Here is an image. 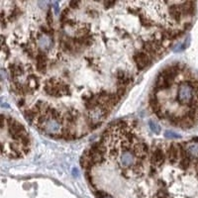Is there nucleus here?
I'll return each mask as SVG.
<instances>
[{"mask_svg":"<svg viewBox=\"0 0 198 198\" xmlns=\"http://www.w3.org/2000/svg\"><path fill=\"white\" fill-rule=\"evenodd\" d=\"M149 125H150V127L151 129V131L155 132V134H159V132H161V129H159V127L157 125V123L154 121H150L149 122Z\"/></svg>","mask_w":198,"mask_h":198,"instance_id":"nucleus-14","label":"nucleus"},{"mask_svg":"<svg viewBox=\"0 0 198 198\" xmlns=\"http://www.w3.org/2000/svg\"><path fill=\"white\" fill-rule=\"evenodd\" d=\"M36 67L37 70L40 71L41 73H46L48 69V57L47 54L44 50H40L39 52L37 53L36 56Z\"/></svg>","mask_w":198,"mask_h":198,"instance_id":"nucleus-7","label":"nucleus"},{"mask_svg":"<svg viewBox=\"0 0 198 198\" xmlns=\"http://www.w3.org/2000/svg\"><path fill=\"white\" fill-rule=\"evenodd\" d=\"M166 159V151L161 146H155L151 151V163L155 166H161Z\"/></svg>","mask_w":198,"mask_h":198,"instance_id":"nucleus-5","label":"nucleus"},{"mask_svg":"<svg viewBox=\"0 0 198 198\" xmlns=\"http://www.w3.org/2000/svg\"><path fill=\"white\" fill-rule=\"evenodd\" d=\"M196 92L197 89L190 83V81H185L181 83L177 90V98L179 102L190 106L196 102Z\"/></svg>","mask_w":198,"mask_h":198,"instance_id":"nucleus-3","label":"nucleus"},{"mask_svg":"<svg viewBox=\"0 0 198 198\" xmlns=\"http://www.w3.org/2000/svg\"><path fill=\"white\" fill-rule=\"evenodd\" d=\"M36 38L38 40V44H39L42 50L46 52V50H48L52 48V46L54 44V37L39 32Z\"/></svg>","mask_w":198,"mask_h":198,"instance_id":"nucleus-8","label":"nucleus"},{"mask_svg":"<svg viewBox=\"0 0 198 198\" xmlns=\"http://www.w3.org/2000/svg\"><path fill=\"white\" fill-rule=\"evenodd\" d=\"M26 84L28 88L30 89L31 93H34L35 91H37L40 88V80L39 77H37L36 74L34 73H30L27 77V80H26Z\"/></svg>","mask_w":198,"mask_h":198,"instance_id":"nucleus-10","label":"nucleus"},{"mask_svg":"<svg viewBox=\"0 0 198 198\" xmlns=\"http://www.w3.org/2000/svg\"><path fill=\"white\" fill-rule=\"evenodd\" d=\"M172 83H174V80H172V79L166 78L159 73L158 75V77L155 78V85H154L155 93H158V92L163 91V90L170 89L172 85Z\"/></svg>","mask_w":198,"mask_h":198,"instance_id":"nucleus-6","label":"nucleus"},{"mask_svg":"<svg viewBox=\"0 0 198 198\" xmlns=\"http://www.w3.org/2000/svg\"><path fill=\"white\" fill-rule=\"evenodd\" d=\"M88 14H90L91 17H96L98 15L97 11H95V10H88Z\"/></svg>","mask_w":198,"mask_h":198,"instance_id":"nucleus-19","label":"nucleus"},{"mask_svg":"<svg viewBox=\"0 0 198 198\" xmlns=\"http://www.w3.org/2000/svg\"><path fill=\"white\" fill-rule=\"evenodd\" d=\"M21 13H22V11H21L19 7H14L13 9L10 11L9 15H7L8 22H13L14 20H16L21 15Z\"/></svg>","mask_w":198,"mask_h":198,"instance_id":"nucleus-12","label":"nucleus"},{"mask_svg":"<svg viewBox=\"0 0 198 198\" xmlns=\"http://www.w3.org/2000/svg\"><path fill=\"white\" fill-rule=\"evenodd\" d=\"M133 58H134L135 64H136V66H137L138 70L145 69L146 67L151 64V61H153L149 57V54H146L144 50H136V52L134 53Z\"/></svg>","mask_w":198,"mask_h":198,"instance_id":"nucleus-4","label":"nucleus"},{"mask_svg":"<svg viewBox=\"0 0 198 198\" xmlns=\"http://www.w3.org/2000/svg\"><path fill=\"white\" fill-rule=\"evenodd\" d=\"M6 123H7L8 133H9L10 137L13 139V141L23 142L25 140L30 139L28 133L26 132V130L24 128V126L21 124L19 121H17L11 117H7Z\"/></svg>","mask_w":198,"mask_h":198,"instance_id":"nucleus-2","label":"nucleus"},{"mask_svg":"<svg viewBox=\"0 0 198 198\" xmlns=\"http://www.w3.org/2000/svg\"><path fill=\"white\" fill-rule=\"evenodd\" d=\"M46 21H47V25L50 28L53 29V24H54V16H53V12L50 7H49L48 12H47V17H46Z\"/></svg>","mask_w":198,"mask_h":198,"instance_id":"nucleus-13","label":"nucleus"},{"mask_svg":"<svg viewBox=\"0 0 198 198\" xmlns=\"http://www.w3.org/2000/svg\"><path fill=\"white\" fill-rule=\"evenodd\" d=\"M79 5H80V2L79 1H71L69 3V7L70 9H77Z\"/></svg>","mask_w":198,"mask_h":198,"instance_id":"nucleus-16","label":"nucleus"},{"mask_svg":"<svg viewBox=\"0 0 198 198\" xmlns=\"http://www.w3.org/2000/svg\"><path fill=\"white\" fill-rule=\"evenodd\" d=\"M115 4H116V2H111V1H104L103 2V5L105 6V8H106V9L110 8L113 5H115Z\"/></svg>","mask_w":198,"mask_h":198,"instance_id":"nucleus-17","label":"nucleus"},{"mask_svg":"<svg viewBox=\"0 0 198 198\" xmlns=\"http://www.w3.org/2000/svg\"><path fill=\"white\" fill-rule=\"evenodd\" d=\"M104 198H112V197H109V196H105Z\"/></svg>","mask_w":198,"mask_h":198,"instance_id":"nucleus-20","label":"nucleus"},{"mask_svg":"<svg viewBox=\"0 0 198 198\" xmlns=\"http://www.w3.org/2000/svg\"><path fill=\"white\" fill-rule=\"evenodd\" d=\"M165 136L168 139H179L180 138V135H178L177 133L171 132V131H166L165 133Z\"/></svg>","mask_w":198,"mask_h":198,"instance_id":"nucleus-15","label":"nucleus"},{"mask_svg":"<svg viewBox=\"0 0 198 198\" xmlns=\"http://www.w3.org/2000/svg\"><path fill=\"white\" fill-rule=\"evenodd\" d=\"M25 105V98L24 97H20L18 98V106L20 108H22L23 106Z\"/></svg>","mask_w":198,"mask_h":198,"instance_id":"nucleus-18","label":"nucleus"},{"mask_svg":"<svg viewBox=\"0 0 198 198\" xmlns=\"http://www.w3.org/2000/svg\"><path fill=\"white\" fill-rule=\"evenodd\" d=\"M44 91L53 97H62V96H69L71 93L70 87L65 81L61 78H50L44 84Z\"/></svg>","mask_w":198,"mask_h":198,"instance_id":"nucleus-1","label":"nucleus"},{"mask_svg":"<svg viewBox=\"0 0 198 198\" xmlns=\"http://www.w3.org/2000/svg\"><path fill=\"white\" fill-rule=\"evenodd\" d=\"M185 151H186L187 155H191L193 158H197L198 157V140H194L193 142L187 143Z\"/></svg>","mask_w":198,"mask_h":198,"instance_id":"nucleus-11","label":"nucleus"},{"mask_svg":"<svg viewBox=\"0 0 198 198\" xmlns=\"http://www.w3.org/2000/svg\"><path fill=\"white\" fill-rule=\"evenodd\" d=\"M116 79H117L118 87L127 88V86L131 83L133 77L131 75H129L128 73H126L124 70H119V71H117V73H116Z\"/></svg>","mask_w":198,"mask_h":198,"instance_id":"nucleus-9","label":"nucleus"}]
</instances>
